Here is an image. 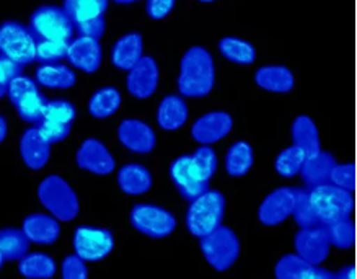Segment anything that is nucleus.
Masks as SVG:
<instances>
[{
	"instance_id": "nucleus-42",
	"label": "nucleus",
	"mask_w": 357,
	"mask_h": 279,
	"mask_svg": "<svg viewBox=\"0 0 357 279\" xmlns=\"http://www.w3.org/2000/svg\"><path fill=\"white\" fill-rule=\"evenodd\" d=\"M36 90H40L38 89L36 80H33V79H30V77L20 74V75H17L15 79L10 82V84H8L7 95H8V98H10V102L15 103L23 97V95L30 93V91H36Z\"/></svg>"
},
{
	"instance_id": "nucleus-22",
	"label": "nucleus",
	"mask_w": 357,
	"mask_h": 279,
	"mask_svg": "<svg viewBox=\"0 0 357 279\" xmlns=\"http://www.w3.org/2000/svg\"><path fill=\"white\" fill-rule=\"evenodd\" d=\"M144 41L141 33H128L114 43L111 50V62L116 69L129 70L142 57Z\"/></svg>"
},
{
	"instance_id": "nucleus-36",
	"label": "nucleus",
	"mask_w": 357,
	"mask_h": 279,
	"mask_svg": "<svg viewBox=\"0 0 357 279\" xmlns=\"http://www.w3.org/2000/svg\"><path fill=\"white\" fill-rule=\"evenodd\" d=\"M305 158V152H303L301 147L291 146L278 153L276 160H274V168H276V172L281 176L292 178L301 172Z\"/></svg>"
},
{
	"instance_id": "nucleus-20",
	"label": "nucleus",
	"mask_w": 357,
	"mask_h": 279,
	"mask_svg": "<svg viewBox=\"0 0 357 279\" xmlns=\"http://www.w3.org/2000/svg\"><path fill=\"white\" fill-rule=\"evenodd\" d=\"M22 230L30 242L38 245H52L61 235V225L57 219L47 214L26 216Z\"/></svg>"
},
{
	"instance_id": "nucleus-18",
	"label": "nucleus",
	"mask_w": 357,
	"mask_h": 279,
	"mask_svg": "<svg viewBox=\"0 0 357 279\" xmlns=\"http://www.w3.org/2000/svg\"><path fill=\"white\" fill-rule=\"evenodd\" d=\"M274 274L278 279H335L336 274L312 264L298 255H284L279 259Z\"/></svg>"
},
{
	"instance_id": "nucleus-14",
	"label": "nucleus",
	"mask_w": 357,
	"mask_h": 279,
	"mask_svg": "<svg viewBox=\"0 0 357 279\" xmlns=\"http://www.w3.org/2000/svg\"><path fill=\"white\" fill-rule=\"evenodd\" d=\"M77 165L95 175H109L114 172L116 162L108 149L98 139H86L82 142L75 156Z\"/></svg>"
},
{
	"instance_id": "nucleus-7",
	"label": "nucleus",
	"mask_w": 357,
	"mask_h": 279,
	"mask_svg": "<svg viewBox=\"0 0 357 279\" xmlns=\"http://www.w3.org/2000/svg\"><path fill=\"white\" fill-rule=\"evenodd\" d=\"M30 28L35 40L70 41L74 36V23L59 7L45 6L36 8L30 18Z\"/></svg>"
},
{
	"instance_id": "nucleus-25",
	"label": "nucleus",
	"mask_w": 357,
	"mask_h": 279,
	"mask_svg": "<svg viewBox=\"0 0 357 279\" xmlns=\"http://www.w3.org/2000/svg\"><path fill=\"white\" fill-rule=\"evenodd\" d=\"M188 116H190L188 105L178 95H168L158 105L157 123L165 131H176L183 128L188 121Z\"/></svg>"
},
{
	"instance_id": "nucleus-43",
	"label": "nucleus",
	"mask_w": 357,
	"mask_h": 279,
	"mask_svg": "<svg viewBox=\"0 0 357 279\" xmlns=\"http://www.w3.org/2000/svg\"><path fill=\"white\" fill-rule=\"evenodd\" d=\"M22 70V64H18V62L0 54V98L7 93L8 84H10L17 75H20Z\"/></svg>"
},
{
	"instance_id": "nucleus-4",
	"label": "nucleus",
	"mask_w": 357,
	"mask_h": 279,
	"mask_svg": "<svg viewBox=\"0 0 357 279\" xmlns=\"http://www.w3.org/2000/svg\"><path fill=\"white\" fill-rule=\"evenodd\" d=\"M312 209L317 216L318 224H326L331 220L351 218L352 213V196L351 191L341 190L337 186L326 183V185L315 186L307 190Z\"/></svg>"
},
{
	"instance_id": "nucleus-46",
	"label": "nucleus",
	"mask_w": 357,
	"mask_h": 279,
	"mask_svg": "<svg viewBox=\"0 0 357 279\" xmlns=\"http://www.w3.org/2000/svg\"><path fill=\"white\" fill-rule=\"evenodd\" d=\"M176 0H147L146 10L152 20H163L175 8Z\"/></svg>"
},
{
	"instance_id": "nucleus-50",
	"label": "nucleus",
	"mask_w": 357,
	"mask_h": 279,
	"mask_svg": "<svg viewBox=\"0 0 357 279\" xmlns=\"http://www.w3.org/2000/svg\"><path fill=\"white\" fill-rule=\"evenodd\" d=\"M199 2H204V3H209V2H214V0H199Z\"/></svg>"
},
{
	"instance_id": "nucleus-23",
	"label": "nucleus",
	"mask_w": 357,
	"mask_h": 279,
	"mask_svg": "<svg viewBox=\"0 0 357 279\" xmlns=\"http://www.w3.org/2000/svg\"><path fill=\"white\" fill-rule=\"evenodd\" d=\"M152 173L141 163H128L119 168L118 185L123 193L129 196H139L147 193L152 188Z\"/></svg>"
},
{
	"instance_id": "nucleus-33",
	"label": "nucleus",
	"mask_w": 357,
	"mask_h": 279,
	"mask_svg": "<svg viewBox=\"0 0 357 279\" xmlns=\"http://www.w3.org/2000/svg\"><path fill=\"white\" fill-rule=\"evenodd\" d=\"M30 248V240L23 230L18 229H2L0 230V253L3 255L6 262H17L25 257Z\"/></svg>"
},
{
	"instance_id": "nucleus-45",
	"label": "nucleus",
	"mask_w": 357,
	"mask_h": 279,
	"mask_svg": "<svg viewBox=\"0 0 357 279\" xmlns=\"http://www.w3.org/2000/svg\"><path fill=\"white\" fill-rule=\"evenodd\" d=\"M330 183L337 186V188L351 191L352 186H354V170H352V165H349V163H346V165L344 163L342 165L336 163L331 170Z\"/></svg>"
},
{
	"instance_id": "nucleus-13",
	"label": "nucleus",
	"mask_w": 357,
	"mask_h": 279,
	"mask_svg": "<svg viewBox=\"0 0 357 279\" xmlns=\"http://www.w3.org/2000/svg\"><path fill=\"white\" fill-rule=\"evenodd\" d=\"M128 91L137 100H147L155 93L158 85V66L153 57L142 56L128 70Z\"/></svg>"
},
{
	"instance_id": "nucleus-31",
	"label": "nucleus",
	"mask_w": 357,
	"mask_h": 279,
	"mask_svg": "<svg viewBox=\"0 0 357 279\" xmlns=\"http://www.w3.org/2000/svg\"><path fill=\"white\" fill-rule=\"evenodd\" d=\"M18 271L28 279H51L56 274V262L46 253H26L20 258Z\"/></svg>"
},
{
	"instance_id": "nucleus-8",
	"label": "nucleus",
	"mask_w": 357,
	"mask_h": 279,
	"mask_svg": "<svg viewBox=\"0 0 357 279\" xmlns=\"http://www.w3.org/2000/svg\"><path fill=\"white\" fill-rule=\"evenodd\" d=\"M132 227L151 239H165L176 229V218L155 204H136L131 211Z\"/></svg>"
},
{
	"instance_id": "nucleus-38",
	"label": "nucleus",
	"mask_w": 357,
	"mask_h": 279,
	"mask_svg": "<svg viewBox=\"0 0 357 279\" xmlns=\"http://www.w3.org/2000/svg\"><path fill=\"white\" fill-rule=\"evenodd\" d=\"M69 43L70 41L36 40V59L40 62H59L66 59Z\"/></svg>"
},
{
	"instance_id": "nucleus-26",
	"label": "nucleus",
	"mask_w": 357,
	"mask_h": 279,
	"mask_svg": "<svg viewBox=\"0 0 357 279\" xmlns=\"http://www.w3.org/2000/svg\"><path fill=\"white\" fill-rule=\"evenodd\" d=\"M36 84H40L46 89L66 90L75 85L77 77L70 67H67L61 62H41L36 69Z\"/></svg>"
},
{
	"instance_id": "nucleus-6",
	"label": "nucleus",
	"mask_w": 357,
	"mask_h": 279,
	"mask_svg": "<svg viewBox=\"0 0 357 279\" xmlns=\"http://www.w3.org/2000/svg\"><path fill=\"white\" fill-rule=\"evenodd\" d=\"M0 54L22 66L36 61V40L30 28L20 22H3L0 25Z\"/></svg>"
},
{
	"instance_id": "nucleus-2",
	"label": "nucleus",
	"mask_w": 357,
	"mask_h": 279,
	"mask_svg": "<svg viewBox=\"0 0 357 279\" xmlns=\"http://www.w3.org/2000/svg\"><path fill=\"white\" fill-rule=\"evenodd\" d=\"M225 213V198L220 191L207 190L191 201L186 214V227L201 239L222 225Z\"/></svg>"
},
{
	"instance_id": "nucleus-44",
	"label": "nucleus",
	"mask_w": 357,
	"mask_h": 279,
	"mask_svg": "<svg viewBox=\"0 0 357 279\" xmlns=\"http://www.w3.org/2000/svg\"><path fill=\"white\" fill-rule=\"evenodd\" d=\"M62 278L64 279H86L89 278V269L85 262L79 255H67L62 262Z\"/></svg>"
},
{
	"instance_id": "nucleus-39",
	"label": "nucleus",
	"mask_w": 357,
	"mask_h": 279,
	"mask_svg": "<svg viewBox=\"0 0 357 279\" xmlns=\"http://www.w3.org/2000/svg\"><path fill=\"white\" fill-rule=\"evenodd\" d=\"M292 216L296 218V223L301 227H312V225H318L317 216L313 213L310 199H308V191L297 188L296 196V206H294Z\"/></svg>"
},
{
	"instance_id": "nucleus-24",
	"label": "nucleus",
	"mask_w": 357,
	"mask_h": 279,
	"mask_svg": "<svg viewBox=\"0 0 357 279\" xmlns=\"http://www.w3.org/2000/svg\"><path fill=\"white\" fill-rule=\"evenodd\" d=\"M255 82L259 89L273 93H287L296 85V77L286 66H264L255 74Z\"/></svg>"
},
{
	"instance_id": "nucleus-29",
	"label": "nucleus",
	"mask_w": 357,
	"mask_h": 279,
	"mask_svg": "<svg viewBox=\"0 0 357 279\" xmlns=\"http://www.w3.org/2000/svg\"><path fill=\"white\" fill-rule=\"evenodd\" d=\"M255 153L248 142L238 141L231 144L229 151L225 153V170L230 176L240 178L245 176L253 167Z\"/></svg>"
},
{
	"instance_id": "nucleus-48",
	"label": "nucleus",
	"mask_w": 357,
	"mask_h": 279,
	"mask_svg": "<svg viewBox=\"0 0 357 279\" xmlns=\"http://www.w3.org/2000/svg\"><path fill=\"white\" fill-rule=\"evenodd\" d=\"M114 2L119 3V6H129V3L139 2V0H114Z\"/></svg>"
},
{
	"instance_id": "nucleus-10",
	"label": "nucleus",
	"mask_w": 357,
	"mask_h": 279,
	"mask_svg": "<svg viewBox=\"0 0 357 279\" xmlns=\"http://www.w3.org/2000/svg\"><path fill=\"white\" fill-rule=\"evenodd\" d=\"M170 176L183 198L188 201L209 190V180L202 175L191 156L178 157L170 165Z\"/></svg>"
},
{
	"instance_id": "nucleus-21",
	"label": "nucleus",
	"mask_w": 357,
	"mask_h": 279,
	"mask_svg": "<svg viewBox=\"0 0 357 279\" xmlns=\"http://www.w3.org/2000/svg\"><path fill=\"white\" fill-rule=\"evenodd\" d=\"M336 165V158L328 152H318L313 157L305 158L301 168L302 180L305 183V188L312 190L315 186L326 185L330 183V175L333 167Z\"/></svg>"
},
{
	"instance_id": "nucleus-49",
	"label": "nucleus",
	"mask_w": 357,
	"mask_h": 279,
	"mask_svg": "<svg viewBox=\"0 0 357 279\" xmlns=\"http://www.w3.org/2000/svg\"><path fill=\"white\" fill-rule=\"evenodd\" d=\"M3 263H6V258H3V255L0 253V269H2V266H3Z\"/></svg>"
},
{
	"instance_id": "nucleus-17",
	"label": "nucleus",
	"mask_w": 357,
	"mask_h": 279,
	"mask_svg": "<svg viewBox=\"0 0 357 279\" xmlns=\"http://www.w3.org/2000/svg\"><path fill=\"white\" fill-rule=\"evenodd\" d=\"M119 142L134 153H149L153 151L157 137L153 129L141 119H124L118 128Z\"/></svg>"
},
{
	"instance_id": "nucleus-9",
	"label": "nucleus",
	"mask_w": 357,
	"mask_h": 279,
	"mask_svg": "<svg viewBox=\"0 0 357 279\" xmlns=\"http://www.w3.org/2000/svg\"><path fill=\"white\" fill-rule=\"evenodd\" d=\"M114 248V237L108 229L80 225L74 232L75 255L84 262H100L108 257Z\"/></svg>"
},
{
	"instance_id": "nucleus-27",
	"label": "nucleus",
	"mask_w": 357,
	"mask_h": 279,
	"mask_svg": "<svg viewBox=\"0 0 357 279\" xmlns=\"http://www.w3.org/2000/svg\"><path fill=\"white\" fill-rule=\"evenodd\" d=\"M109 0H66L62 10L74 23V28L105 17Z\"/></svg>"
},
{
	"instance_id": "nucleus-32",
	"label": "nucleus",
	"mask_w": 357,
	"mask_h": 279,
	"mask_svg": "<svg viewBox=\"0 0 357 279\" xmlns=\"http://www.w3.org/2000/svg\"><path fill=\"white\" fill-rule=\"evenodd\" d=\"M219 51L227 61L238 66H252L257 59V50L248 41L235 36H225L219 41Z\"/></svg>"
},
{
	"instance_id": "nucleus-37",
	"label": "nucleus",
	"mask_w": 357,
	"mask_h": 279,
	"mask_svg": "<svg viewBox=\"0 0 357 279\" xmlns=\"http://www.w3.org/2000/svg\"><path fill=\"white\" fill-rule=\"evenodd\" d=\"M77 116L75 107L67 100H52V102L46 103L45 113H43V119H50V121L70 124L74 123Z\"/></svg>"
},
{
	"instance_id": "nucleus-35",
	"label": "nucleus",
	"mask_w": 357,
	"mask_h": 279,
	"mask_svg": "<svg viewBox=\"0 0 357 279\" xmlns=\"http://www.w3.org/2000/svg\"><path fill=\"white\" fill-rule=\"evenodd\" d=\"M321 229L325 230L326 239L333 247L346 250L349 248L354 242V225L351 223V218L331 220V223L320 224Z\"/></svg>"
},
{
	"instance_id": "nucleus-1",
	"label": "nucleus",
	"mask_w": 357,
	"mask_h": 279,
	"mask_svg": "<svg viewBox=\"0 0 357 279\" xmlns=\"http://www.w3.org/2000/svg\"><path fill=\"white\" fill-rule=\"evenodd\" d=\"M215 84V67L211 52L206 47L192 46L180 62L178 90L183 97L204 98Z\"/></svg>"
},
{
	"instance_id": "nucleus-34",
	"label": "nucleus",
	"mask_w": 357,
	"mask_h": 279,
	"mask_svg": "<svg viewBox=\"0 0 357 279\" xmlns=\"http://www.w3.org/2000/svg\"><path fill=\"white\" fill-rule=\"evenodd\" d=\"M47 100L45 95L40 93V90L30 91V93L23 95V97L15 102V110L25 123L38 124L43 119V113H45Z\"/></svg>"
},
{
	"instance_id": "nucleus-16",
	"label": "nucleus",
	"mask_w": 357,
	"mask_h": 279,
	"mask_svg": "<svg viewBox=\"0 0 357 279\" xmlns=\"http://www.w3.org/2000/svg\"><path fill=\"white\" fill-rule=\"evenodd\" d=\"M234 128V119L225 112H211L201 116L191 128V137L197 144H209L219 142Z\"/></svg>"
},
{
	"instance_id": "nucleus-28",
	"label": "nucleus",
	"mask_w": 357,
	"mask_h": 279,
	"mask_svg": "<svg viewBox=\"0 0 357 279\" xmlns=\"http://www.w3.org/2000/svg\"><path fill=\"white\" fill-rule=\"evenodd\" d=\"M292 139L294 146L301 147L307 158L320 152V134H318L317 124L305 114L297 116L292 123Z\"/></svg>"
},
{
	"instance_id": "nucleus-5",
	"label": "nucleus",
	"mask_w": 357,
	"mask_h": 279,
	"mask_svg": "<svg viewBox=\"0 0 357 279\" xmlns=\"http://www.w3.org/2000/svg\"><path fill=\"white\" fill-rule=\"evenodd\" d=\"M201 252L206 262L217 271H227L240 257V240L230 227L219 225L201 237Z\"/></svg>"
},
{
	"instance_id": "nucleus-30",
	"label": "nucleus",
	"mask_w": 357,
	"mask_h": 279,
	"mask_svg": "<svg viewBox=\"0 0 357 279\" xmlns=\"http://www.w3.org/2000/svg\"><path fill=\"white\" fill-rule=\"evenodd\" d=\"M121 107V93L116 86H103L90 97L89 112L96 119H106Z\"/></svg>"
},
{
	"instance_id": "nucleus-47",
	"label": "nucleus",
	"mask_w": 357,
	"mask_h": 279,
	"mask_svg": "<svg viewBox=\"0 0 357 279\" xmlns=\"http://www.w3.org/2000/svg\"><path fill=\"white\" fill-rule=\"evenodd\" d=\"M8 133V126H7V119L0 114V144L6 141Z\"/></svg>"
},
{
	"instance_id": "nucleus-40",
	"label": "nucleus",
	"mask_w": 357,
	"mask_h": 279,
	"mask_svg": "<svg viewBox=\"0 0 357 279\" xmlns=\"http://www.w3.org/2000/svg\"><path fill=\"white\" fill-rule=\"evenodd\" d=\"M191 157L197 168L202 172V175L211 181V178L214 176V173L217 172V153L214 149L209 146H201L196 149Z\"/></svg>"
},
{
	"instance_id": "nucleus-3",
	"label": "nucleus",
	"mask_w": 357,
	"mask_h": 279,
	"mask_svg": "<svg viewBox=\"0 0 357 279\" xmlns=\"http://www.w3.org/2000/svg\"><path fill=\"white\" fill-rule=\"evenodd\" d=\"M38 198L51 216L62 223H70L79 216V198L62 176H46L38 186Z\"/></svg>"
},
{
	"instance_id": "nucleus-15",
	"label": "nucleus",
	"mask_w": 357,
	"mask_h": 279,
	"mask_svg": "<svg viewBox=\"0 0 357 279\" xmlns=\"http://www.w3.org/2000/svg\"><path fill=\"white\" fill-rule=\"evenodd\" d=\"M66 59L70 62V66L77 67L85 74H93L100 69L101 59H103L100 41L89 36L75 38L67 46Z\"/></svg>"
},
{
	"instance_id": "nucleus-41",
	"label": "nucleus",
	"mask_w": 357,
	"mask_h": 279,
	"mask_svg": "<svg viewBox=\"0 0 357 279\" xmlns=\"http://www.w3.org/2000/svg\"><path fill=\"white\" fill-rule=\"evenodd\" d=\"M70 124L50 121V119H41V121L38 123V129H40L41 136L50 144L64 141V139L70 134Z\"/></svg>"
},
{
	"instance_id": "nucleus-11",
	"label": "nucleus",
	"mask_w": 357,
	"mask_h": 279,
	"mask_svg": "<svg viewBox=\"0 0 357 279\" xmlns=\"http://www.w3.org/2000/svg\"><path fill=\"white\" fill-rule=\"evenodd\" d=\"M296 196L297 188H291V186H282V188L274 190L259 206V223L269 225V227L282 224L289 216H292L294 206H296Z\"/></svg>"
},
{
	"instance_id": "nucleus-12",
	"label": "nucleus",
	"mask_w": 357,
	"mask_h": 279,
	"mask_svg": "<svg viewBox=\"0 0 357 279\" xmlns=\"http://www.w3.org/2000/svg\"><path fill=\"white\" fill-rule=\"evenodd\" d=\"M294 245H296L298 257L317 266H320L328 258L331 247L320 224L312 225V227H301L294 239Z\"/></svg>"
},
{
	"instance_id": "nucleus-19",
	"label": "nucleus",
	"mask_w": 357,
	"mask_h": 279,
	"mask_svg": "<svg viewBox=\"0 0 357 279\" xmlns=\"http://www.w3.org/2000/svg\"><path fill=\"white\" fill-rule=\"evenodd\" d=\"M20 156L30 170H41L50 162L51 144L41 136L38 128H28L20 139Z\"/></svg>"
}]
</instances>
